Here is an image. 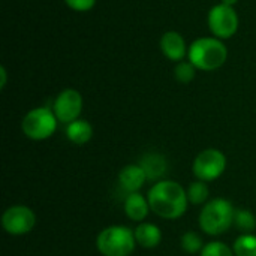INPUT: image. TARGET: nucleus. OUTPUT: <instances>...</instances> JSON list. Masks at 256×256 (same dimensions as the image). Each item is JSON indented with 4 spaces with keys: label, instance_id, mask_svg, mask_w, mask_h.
I'll use <instances>...</instances> for the list:
<instances>
[{
    "label": "nucleus",
    "instance_id": "4",
    "mask_svg": "<svg viewBox=\"0 0 256 256\" xmlns=\"http://www.w3.org/2000/svg\"><path fill=\"white\" fill-rule=\"evenodd\" d=\"M96 248L102 256H130L136 248L135 234L124 225L106 226L99 232Z\"/></svg>",
    "mask_w": 256,
    "mask_h": 256
},
{
    "label": "nucleus",
    "instance_id": "3",
    "mask_svg": "<svg viewBox=\"0 0 256 256\" xmlns=\"http://www.w3.org/2000/svg\"><path fill=\"white\" fill-rule=\"evenodd\" d=\"M234 213L236 208L231 201L225 198L210 200L200 212V230L212 237L222 236L234 225Z\"/></svg>",
    "mask_w": 256,
    "mask_h": 256
},
{
    "label": "nucleus",
    "instance_id": "21",
    "mask_svg": "<svg viewBox=\"0 0 256 256\" xmlns=\"http://www.w3.org/2000/svg\"><path fill=\"white\" fill-rule=\"evenodd\" d=\"M200 256H236L234 255V250L225 244L224 242H210L207 243Z\"/></svg>",
    "mask_w": 256,
    "mask_h": 256
},
{
    "label": "nucleus",
    "instance_id": "15",
    "mask_svg": "<svg viewBox=\"0 0 256 256\" xmlns=\"http://www.w3.org/2000/svg\"><path fill=\"white\" fill-rule=\"evenodd\" d=\"M66 138L76 146L87 144L93 138V126L90 122L78 118L66 126Z\"/></svg>",
    "mask_w": 256,
    "mask_h": 256
},
{
    "label": "nucleus",
    "instance_id": "17",
    "mask_svg": "<svg viewBox=\"0 0 256 256\" xmlns=\"http://www.w3.org/2000/svg\"><path fill=\"white\" fill-rule=\"evenodd\" d=\"M232 250L236 256H256V236L242 234L236 238Z\"/></svg>",
    "mask_w": 256,
    "mask_h": 256
},
{
    "label": "nucleus",
    "instance_id": "9",
    "mask_svg": "<svg viewBox=\"0 0 256 256\" xmlns=\"http://www.w3.org/2000/svg\"><path fill=\"white\" fill-rule=\"evenodd\" d=\"M84 100L78 90L75 88H64L57 94L52 102V111L60 123L69 124L80 118L82 112Z\"/></svg>",
    "mask_w": 256,
    "mask_h": 256
},
{
    "label": "nucleus",
    "instance_id": "12",
    "mask_svg": "<svg viewBox=\"0 0 256 256\" xmlns=\"http://www.w3.org/2000/svg\"><path fill=\"white\" fill-rule=\"evenodd\" d=\"M140 166L144 170L147 182H160V178L165 176L168 170V162L166 158L160 153H146L140 159Z\"/></svg>",
    "mask_w": 256,
    "mask_h": 256
},
{
    "label": "nucleus",
    "instance_id": "8",
    "mask_svg": "<svg viewBox=\"0 0 256 256\" xmlns=\"http://www.w3.org/2000/svg\"><path fill=\"white\" fill-rule=\"evenodd\" d=\"M2 226L9 236H26L36 226V214L27 206H10L2 214Z\"/></svg>",
    "mask_w": 256,
    "mask_h": 256
},
{
    "label": "nucleus",
    "instance_id": "18",
    "mask_svg": "<svg viewBox=\"0 0 256 256\" xmlns=\"http://www.w3.org/2000/svg\"><path fill=\"white\" fill-rule=\"evenodd\" d=\"M234 226L244 234H250L256 230V218L255 214L246 208H236L234 213Z\"/></svg>",
    "mask_w": 256,
    "mask_h": 256
},
{
    "label": "nucleus",
    "instance_id": "11",
    "mask_svg": "<svg viewBox=\"0 0 256 256\" xmlns=\"http://www.w3.org/2000/svg\"><path fill=\"white\" fill-rule=\"evenodd\" d=\"M146 182H147V177H146L144 170L140 166V164L126 165L118 172V184L128 194L140 192Z\"/></svg>",
    "mask_w": 256,
    "mask_h": 256
},
{
    "label": "nucleus",
    "instance_id": "24",
    "mask_svg": "<svg viewBox=\"0 0 256 256\" xmlns=\"http://www.w3.org/2000/svg\"><path fill=\"white\" fill-rule=\"evenodd\" d=\"M220 3L228 4V6H236L238 3V0H220Z\"/></svg>",
    "mask_w": 256,
    "mask_h": 256
},
{
    "label": "nucleus",
    "instance_id": "23",
    "mask_svg": "<svg viewBox=\"0 0 256 256\" xmlns=\"http://www.w3.org/2000/svg\"><path fill=\"white\" fill-rule=\"evenodd\" d=\"M6 82H8V72H6V68H4V66H0V88H2V90L6 87Z\"/></svg>",
    "mask_w": 256,
    "mask_h": 256
},
{
    "label": "nucleus",
    "instance_id": "20",
    "mask_svg": "<svg viewBox=\"0 0 256 256\" xmlns=\"http://www.w3.org/2000/svg\"><path fill=\"white\" fill-rule=\"evenodd\" d=\"M196 68L190 63V62H180L176 64L174 68V76L178 82L182 84H189L195 80V75H196Z\"/></svg>",
    "mask_w": 256,
    "mask_h": 256
},
{
    "label": "nucleus",
    "instance_id": "14",
    "mask_svg": "<svg viewBox=\"0 0 256 256\" xmlns=\"http://www.w3.org/2000/svg\"><path fill=\"white\" fill-rule=\"evenodd\" d=\"M136 244L144 249H154L162 242V231L158 225L150 222H141L134 230Z\"/></svg>",
    "mask_w": 256,
    "mask_h": 256
},
{
    "label": "nucleus",
    "instance_id": "1",
    "mask_svg": "<svg viewBox=\"0 0 256 256\" xmlns=\"http://www.w3.org/2000/svg\"><path fill=\"white\" fill-rule=\"evenodd\" d=\"M147 200L150 210L168 220H176L182 218L189 206L186 189L174 180L156 182L147 192Z\"/></svg>",
    "mask_w": 256,
    "mask_h": 256
},
{
    "label": "nucleus",
    "instance_id": "19",
    "mask_svg": "<svg viewBox=\"0 0 256 256\" xmlns=\"http://www.w3.org/2000/svg\"><path fill=\"white\" fill-rule=\"evenodd\" d=\"M180 244H182V249L189 254V255H195V254H201L202 248L206 246L202 243V238L198 232L195 231H186L182 238H180Z\"/></svg>",
    "mask_w": 256,
    "mask_h": 256
},
{
    "label": "nucleus",
    "instance_id": "5",
    "mask_svg": "<svg viewBox=\"0 0 256 256\" xmlns=\"http://www.w3.org/2000/svg\"><path fill=\"white\" fill-rule=\"evenodd\" d=\"M57 124L58 120L52 110L46 106H38L24 116L21 122V130L32 141H44L54 135Z\"/></svg>",
    "mask_w": 256,
    "mask_h": 256
},
{
    "label": "nucleus",
    "instance_id": "6",
    "mask_svg": "<svg viewBox=\"0 0 256 256\" xmlns=\"http://www.w3.org/2000/svg\"><path fill=\"white\" fill-rule=\"evenodd\" d=\"M207 22L212 34L220 40L232 38L240 26L238 14L234 9V6H228L224 3L214 4L208 10Z\"/></svg>",
    "mask_w": 256,
    "mask_h": 256
},
{
    "label": "nucleus",
    "instance_id": "16",
    "mask_svg": "<svg viewBox=\"0 0 256 256\" xmlns=\"http://www.w3.org/2000/svg\"><path fill=\"white\" fill-rule=\"evenodd\" d=\"M186 194H188L189 204L202 206V204H207V202H208L210 189H208V186H207L206 182L196 180V182H192V183L188 186Z\"/></svg>",
    "mask_w": 256,
    "mask_h": 256
},
{
    "label": "nucleus",
    "instance_id": "7",
    "mask_svg": "<svg viewBox=\"0 0 256 256\" xmlns=\"http://www.w3.org/2000/svg\"><path fill=\"white\" fill-rule=\"evenodd\" d=\"M226 164H228L226 156L220 150L206 148L195 158L192 171L196 180L208 183L222 177V174L226 170Z\"/></svg>",
    "mask_w": 256,
    "mask_h": 256
},
{
    "label": "nucleus",
    "instance_id": "10",
    "mask_svg": "<svg viewBox=\"0 0 256 256\" xmlns=\"http://www.w3.org/2000/svg\"><path fill=\"white\" fill-rule=\"evenodd\" d=\"M160 51L162 54L176 63H180L184 60V57L189 52V46L186 45L184 38L182 36V33L176 32V30H168L162 34L160 42H159Z\"/></svg>",
    "mask_w": 256,
    "mask_h": 256
},
{
    "label": "nucleus",
    "instance_id": "13",
    "mask_svg": "<svg viewBox=\"0 0 256 256\" xmlns=\"http://www.w3.org/2000/svg\"><path fill=\"white\" fill-rule=\"evenodd\" d=\"M124 213L126 216L134 220V222H144V219L148 216V213L152 212L150 210V204H148V200L147 196H144L140 192H135V194H128L126 198H124Z\"/></svg>",
    "mask_w": 256,
    "mask_h": 256
},
{
    "label": "nucleus",
    "instance_id": "2",
    "mask_svg": "<svg viewBox=\"0 0 256 256\" xmlns=\"http://www.w3.org/2000/svg\"><path fill=\"white\" fill-rule=\"evenodd\" d=\"M188 58L198 70L212 72L226 63L228 48L214 36L198 38L189 45Z\"/></svg>",
    "mask_w": 256,
    "mask_h": 256
},
{
    "label": "nucleus",
    "instance_id": "22",
    "mask_svg": "<svg viewBox=\"0 0 256 256\" xmlns=\"http://www.w3.org/2000/svg\"><path fill=\"white\" fill-rule=\"evenodd\" d=\"M66 6L75 12H87L92 10L96 4V0H64Z\"/></svg>",
    "mask_w": 256,
    "mask_h": 256
}]
</instances>
